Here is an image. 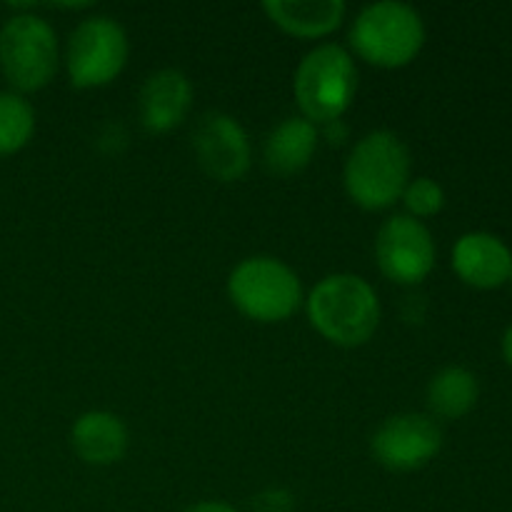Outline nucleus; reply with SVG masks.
<instances>
[{"label":"nucleus","mask_w":512,"mask_h":512,"mask_svg":"<svg viewBox=\"0 0 512 512\" xmlns=\"http://www.w3.org/2000/svg\"><path fill=\"white\" fill-rule=\"evenodd\" d=\"M350 45L365 63L403 68L418 58L425 45L423 15L400 0L365 5L353 20Z\"/></svg>","instance_id":"obj_4"},{"label":"nucleus","mask_w":512,"mask_h":512,"mask_svg":"<svg viewBox=\"0 0 512 512\" xmlns=\"http://www.w3.org/2000/svg\"><path fill=\"white\" fill-rule=\"evenodd\" d=\"M300 115L315 125L343 118L358 93V68L343 45L323 43L305 53L293 75Z\"/></svg>","instance_id":"obj_3"},{"label":"nucleus","mask_w":512,"mask_h":512,"mask_svg":"<svg viewBox=\"0 0 512 512\" xmlns=\"http://www.w3.org/2000/svg\"><path fill=\"white\" fill-rule=\"evenodd\" d=\"M320 143L318 125L303 115H290L280 120L268 133L263 145V158L270 173L295 175L305 170L313 160Z\"/></svg>","instance_id":"obj_14"},{"label":"nucleus","mask_w":512,"mask_h":512,"mask_svg":"<svg viewBox=\"0 0 512 512\" xmlns=\"http://www.w3.org/2000/svg\"><path fill=\"white\" fill-rule=\"evenodd\" d=\"M453 270L473 288H500L512 275V253L498 235L483 230L465 233L453 245Z\"/></svg>","instance_id":"obj_12"},{"label":"nucleus","mask_w":512,"mask_h":512,"mask_svg":"<svg viewBox=\"0 0 512 512\" xmlns=\"http://www.w3.org/2000/svg\"><path fill=\"white\" fill-rule=\"evenodd\" d=\"M503 358H505V363L512 368V325L505 330V335H503Z\"/></svg>","instance_id":"obj_21"},{"label":"nucleus","mask_w":512,"mask_h":512,"mask_svg":"<svg viewBox=\"0 0 512 512\" xmlns=\"http://www.w3.org/2000/svg\"><path fill=\"white\" fill-rule=\"evenodd\" d=\"M400 200L408 208V215L413 218H433L443 210L445 205V190L440 188V183H435L433 178H410L405 185Z\"/></svg>","instance_id":"obj_18"},{"label":"nucleus","mask_w":512,"mask_h":512,"mask_svg":"<svg viewBox=\"0 0 512 512\" xmlns=\"http://www.w3.org/2000/svg\"><path fill=\"white\" fill-rule=\"evenodd\" d=\"M308 320L340 348L368 343L380 325V300L373 285L355 273L325 275L305 300Z\"/></svg>","instance_id":"obj_1"},{"label":"nucleus","mask_w":512,"mask_h":512,"mask_svg":"<svg viewBox=\"0 0 512 512\" xmlns=\"http://www.w3.org/2000/svg\"><path fill=\"white\" fill-rule=\"evenodd\" d=\"M265 15L295 38H325L340 28L348 5L343 0H268Z\"/></svg>","instance_id":"obj_15"},{"label":"nucleus","mask_w":512,"mask_h":512,"mask_svg":"<svg viewBox=\"0 0 512 512\" xmlns=\"http://www.w3.org/2000/svg\"><path fill=\"white\" fill-rule=\"evenodd\" d=\"M380 273L398 285H418L435 268V240L423 220L408 213L385 220L375 238Z\"/></svg>","instance_id":"obj_8"},{"label":"nucleus","mask_w":512,"mask_h":512,"mask_svg":"<svg viewBox=\"0 0 512 512\" xmlns=\"http://www.w3.org/2000/svg\"><path fill=\"white\" fill-rule=\"evenodd\" d=\"M510 280H512V275H510Z\"/></svg>","instance_id":"obj_22"},{"label":"nucleus","mask_w":512,"mask_h":512,"mask_svg":"<svg viewBox=\"0 0 512 512\" xmlns=\"http://www.w3.org/2000/svg\"><path fill=\"white\" fill-rule=\"evenodd\" d=\"M183 512H238V510L228 503H218V500H203V503L190 505V508H185Z\"/></svg>","instance_id":"obj_20"},{"label":"nucleus","mask_w":512,"mask_h":512,"mask_svg":"<svg viewBox=\"0 0 512 512\" xmlns=\"http://www.w3.org/2000/svg\"><path fill=\"white\" fill-rule=\"evenodd\" d=\"M35 133V110L13 90L0 93V158L23 150Z\"/></svg>","instance_id":"obj_17"},{"label":"nucleus","mask_w":512,"mask_h":512,"mask_svg":"<svg viewBox=\"0 0 512 512\" xmlns=\"http://www.w3.org/2000/svg\"><path fill=\"white\" fill-rule=\"evenodd\" d=\"M0 70L20 93L45 88L58 70V35L45 18L18 13L0 28Z\"/></svg>","instance_id":"obj_6"},{"label":"nucleus","mask_w":512,"mask_h":512,"mask_svg":"<svg viewBox=\"0 0 512 512\" xmlns=\"http://www.w3.org/2000/svg\"><path fill=\"white\" fill-rule=\"evenodd\" d=\"M193 105V85L178 68L155 70L145 78L138 98L140 123L148 133L163 135L178 128Z\"/></svg>","instance_id":"obj_11"},{"label":"nucleus","mask_w":512,"mask_h":512,"mask_svg":"<svg viewBox=\"0 0 512 512\" xmlns=\"http://www.w3.org/2000/svg\"><path fill=\"white\" fill-rule=\"evenodd\" d=\"M480 395L478 378L468 368L448 365L430 378L425 398L435 418L458 420L475 408Z\"/></svg>","instance_id":"obj_16"},{"label":"nucleus","mask_w":512,"mask_h":512,"mask_svg":"<svg viewBox=\"0 0 512 512\" xmlns=\"http://www.w3.org/2000/svg\"><path fill=\"white\" fill-rule=\"evenodd\" d=\"M130 43L123 25L110 15H90L70 33L65 68L78 90L103 88L123 73Z\"/></svg>","instance_id":"obj_7"},{"label":"nucleus","mask_w":512,"mask_h":512,"mask_svg":"<svg viewBox=\"0 0 512 512\" xmlns=\"http://www.w3.org/2000/svg\"><path fill=\"white\" fill-rule=\"evenodd\" d=\"M443 448V430L433 415L400 413L383 420L370 438L375 463L393 473H413L438 458Z\"/></svg>","instance_id":"obj_9"},{"label":"nucleus","mask_w":512,"mask_h":512,"mask_svg":"<svg viewBox=\"0 0 512 512\" xmlns=\"http://www.w3.org/2000/svg\"><path fill=\"white\" fill-rule=\"evenodd\" d=\"M228 295L245 318L255 323H283L303 303V285L288 263L273 255H253L233 268Z\"/></svg>","instance_id":"obj_5"},{"label":"nucleus","mask_w":512,"mask_h":512,"mask_svg":"<svg viewBox=\"0 0 512 512\" xmlns=\"http://www.w3.org/2000/svg\"><path fill=\"white\" fill-rule=\"evenodd\" d=\"M75 455L88 465H113L128 450V428L123 418L108 410H88L70 428Z\"/></svg>","instance_id":"obj_13"},{"label":"nucleus","mask_w":512,"mask_h":512,"mask_svg":"<svg viewBox=\"0 0 512 512\" xmlns=\"http://www.w3.org/2000/svg\"><path fill=\"white\" fill-rule=\"evenodd\" d=\"M410 180V150L393 130L363 135L345 160V193L363 210H385Z\"/></svg>","instance_id":"obj_2"},{"label":"nucleus","mask_w":512,"mask_h":512,"mask_svg":"<svg viewBox=\"0 0 512 512\" xmlns=\"http://www.w3.org/2000/svg\"><path fill=\"white\" fill-rule=\"evenodd\" d=\"M193 148L205 173L220 183L243 178L253 160L248 133L228 113H205L193 133Z\"/></svg>","instance_id":"obj_10"},{"label":"nucleus","mask_w":512,"mask_h":512,"mask_svg":"<svg viewBox=\"0 0 512 512\" xmlns=\"http://www.w3.org/2000/svg\"><path fill=\"white\" fill-rule=\"evenodd\" d=\"M293 498L285 490H265L253 500V512H290Z\"/></svg>","instance_id":"obj_19"}]
</instances>
